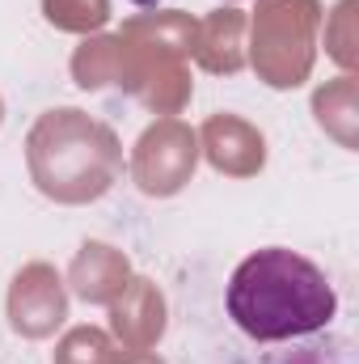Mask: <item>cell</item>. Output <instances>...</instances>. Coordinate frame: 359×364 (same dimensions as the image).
<instances>
[{
    "label": "cell",
    "instance_id": "1",
    "mask_svg": "<svg viewBox=\"0 0 359 364\" xmlns=\"http://www.w3.org/2000/svg\"><path fill=\"white\" fill-rule=\"evenodd\" d=\"M338 292L330 275L296 250H254L228 279V318L258 343L317 335L334 322Z\"/></svg>",
    "mask_w": 359,
    "mask_h": 364
},
{
    "label": "cell",
    "instance_id": "2",
    "mask_svg": "<svg viewBox=\"0 0 359 364\" xmlns=\"http://www.w3.org/2000/svg\"><path fill=\"white\" fill-rule=\"evenodd\" d=\"M131 4H157V0H131Z\"/></svg>",
    "mask_w": 359,
    "mask_h": 364
}]
</instances>
